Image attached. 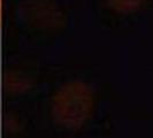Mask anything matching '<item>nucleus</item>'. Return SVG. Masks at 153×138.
<instances>
[{
	"instance_id": "1",
	"label": "nucleus",
	"mask_w": 153,
	"mask_h": 138,
	"mask_svg": "<svg viewBox=\"0 0 153 138\" xmlns=\"http://www.w3.org/2000/svg\"><path fill=\"white\" fill-rule=\"evenodd\" d=\"M93 109V94L84 83H67L55 93L52 100L54 121L66 129L77 130L90 119Z\"/></svg>"
},
{
	"instance_id": "2",
	"label": "nucleus",
	"mask_w": 153,
	"mask_h": 138,
	"mask_svg": "<svg viewBox=\"0 0 153 138\" xmlns=\"http://www.w3.org/2000/svg\"><path fill=\"white\" fill-rule=\"evenodd\" d=\"M109 2H111V6L114 7L115 9L124 12V10H130L139 6L142 0H109Z\"/></svg>"
},
{
	"instance_id": "3",
	"label": "nucleus",
	"mask_w": 153,
	"mask_h": 138,
	"mask_svg": "<svg viewBox=\"0 0 153 138\" xmlns=\"http://www.w3.org/2000/svg\"><path fill=\"white\" fill-rule=\"evenodd\" d=\"M0 21H1V0H0Z\"/></svg>"
}]
</instances>
